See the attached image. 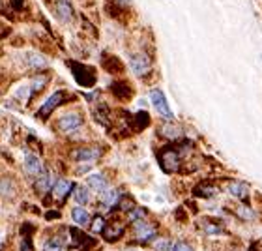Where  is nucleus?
<instances>
[{"mask_svg": "<svg viewBox=\"0 0 262 251\" xmlns=\"http://www.w3.org/2000/svg\"><path fill=\"white\" fill-rule=\"evenodd\" d=\"M68 64H70V68H72L75 81L81 84V86H84V88L94 86L95 73L92 68H88V66H84V64H79V62H68Z\"/></svg>", "mask_w": 262, "mask_h": 251, "instance_id": "obj_1", "label": "nucleus"}, {"mask_svg": "<svg viewBox=\"0 0 262 251\" xmlns=\"http://www.w3.org/2000/svg\"><path fill=\"white\" fill-rule=\"evenodd\" d=\"M66 97H68V92H66V90H56V92H53V94L45 99V103L39 107V111H37L36 115L41 120H45L47 116L53 115V111H55V109H58L60 105L66 101Z\"/></svg>", "mask_w": 262, "mask_h": 251, "instance_id": "obj_2", "label": "nucleus"}, {"mask_svg": "<svg viewBox=\"0 0 262 251\" xmlns=\"http://www.w3.org/2000/svg\"><path fill=\"white\" fill-rule=\"evenodd\" d=\"M159 165L165 173H176L180 169V152L174 148H165L159 152Z\"/></svg>", "mask_w": 262, "mask_h": 251, "instance_id": "obj_3", "label": "nucleus"}, {"mask_svg": "<svg viewBox=\"0 0 262 251\" xmlns=\"http://www.w3.org/2000/svg\"><path fill=\"white\" fill-rule=\"evenodd\" d=\"M81 126H83V116H81L79 113H66V115H62L58 118V122H56V128H58V132L62 133L77 132Z\"/></svg>", "mask_w": 262, "mask_h": 251, "instance_id": "obj_4", "label": "nucleus"}, {"mask_svg": "<svg viewBox=\"0 0 262 251\" xmlns=\"http://www.w3.org/2000/svg\"><path fill=\"white\" fill-rule=\"evenodd\" d=\"M150 99H152V105L155 107V111L163 116L165 120H172L174 118V115H172V111L168 107L167 99H165V94L159 90V88H154L152 92H150Z\"/></svg>", "mask_w": 262, "mask_h": 251, "instance_id": "obj_5", "label": "nucleus"}, {"mask_svg": "<svg viewBox=\"0 0 262 251\" xmlns=\"http://www.w3.org/2000/svg\"><path fill=\"white\" fill-rule=\"evenodd\" d=\"M130 68L135 75L143 77V75H146V73L152 70V58H150V57H146L144 53L133 55V57L130 58Z\"/></svg>", "mask_w": 262, "mask_h": 251, "instance_id": "obj_6", "label": "nucleus"}, {"mask_svg": "<svg viewBox=\"0 0 262 251\" xmlns=\"http://www.w3.org/2000/svg\"><path fill=\"white\" fill-rule=\"evenodd\" d=\"M101 155V150L97 146H84V148H77L72 152V157L79 163H90L95 161L97 157Z\"/></svg>", "mask_w": 262, "mask_h": 251, "instance_id": "obj_7", "label": "nucleus"}, {"mask_svg": "<svg viewBox=\"0 0 262 251\" xmlns=\"http://www.w3.org/2000/svg\"><path fill=\"white\" fill-rule=\"evenodd\" d=\"M155 236V227L146 223V221H135V238L139 242H148Z\"/></svg>", "mask_w": 262, "mask_h": 251, "instance_id": "obj_8", "label": "nucleus"}, {"mask_svg": "<svg viewBox=\"0 0 262 251\" xmlns=\"http://www.w3.org/2000/svg\"><path fill=\"white\" fill-rule=\"evenodd\" d=\"M55 12L62 23H70L73 19V6L70 0H56L55 2Z\"/></svg>", "mask_w": 262, "mask_h": 251, "instance_id": "obj_9", "label": "nucleus"}, {"mask_svg": "<svg viewBox=\"0 0 262 251\" xmlns=\"http://www.w3.org/2000/svg\"><path fill=\"white\" fill-rule=\"evenodd\" d=\"M24 171H26L30 176H39V174L43 173L41 159L34 154H26L24 155Z\"/></svg>", "mask_w": 262, "mask_h": 251, "instance_id": "obj_10", "label": "nucleus"}, {"mask_svg": "<svg viewBox=\"0 0 262 251\" xmlns=\"http://www.w3.org/2000/svg\"><path fill=\"white\" fill-rule=\"evenodd\" d=\"M120 201V193L118 190H105V192L99 193V203L103 204L105 208L112 210V206H116Z\"/></svg>", "mask_w": 262, "mask_h": 251, "instance_id": "obj_11", "label": "nucleus"}, {"mask_svg": "<svg viewBox=\"0 0 262 251\" xmlns=\"http://www.w3.org/2000/svg\"><path fill=\"white\" fill-rule=\"evenodd\" d=\"M53 184H55V178L53 174L43 171L39 176H36V192L37 193H47L49 190H53Z\"/></svg>", "mask_w": 262, "mask_h": 251, "instance_id": "obj_12", "label": "nucleus"}, {"mask_svg": "<svg viewBox=\"0 0 262 251\" xmlns=\"http://www.w3.org/2000/svg\"><path fill=\"white\" fill-rule=\"evenodd\" d=\"M72 188H73V184L70 180L60 178L53 184V193H55V197H58V199H66V197L70 195V192H72Z\"/></svg>", "mask_w": 262, "mask_h": 251, "instance_id": "obj_13", "label": "nucleus"}, {"mask_svg": "<svg viewBox=\"0 0 262 251\" xmlns=\"http://www.w3.org/2000/svg\"><path fill=\"white\" fill-rule=\"evenodd\" d=\"M124 231H126L124 223H118V221H114L111 227L103 229V232H105V240H107V242H116L118 238H122Z\"/></svg>", "mask_w": 262, "mask_h": 251, "instance_id": "obj_14", "label": "nucleus"}, {"mask_svg": "<svg viewBox=\"0 0 262 251\" xmlns=\"http://www.w3.org/2000/svg\"><path fill=\"white\" fill-rule=\"evenodd\" d=\"M88 186H90L95 193H101V192H105V190H107L109 182L103 174H99V173H97V174H90V176H88Z\"/></svg>", "mask_w": 262, "mask_h": 251, "instance_id": "obj_15", "label": "nucleus"}, {"mask_svg": "<svg viewBox=\"0 0 262 251\" xmlns=\"http://www.w3.org/2000/svg\"><path fill=\"white\" fill-rule=\"evenodd\" d=\"M159 133H161L163 137L170 139V141H176L180 135H182V128H180V126H176V124H172V122L168 120L167 124H163V126H161Z\"/></svg>", "mask_w": 262, "mask_h": 251, "instance_id": "obj_16", "label": "nucleus"}, {"mask_svg": "<svg viewBox=\"0 0 262 251\" xmlns=\"http://www.w3.org/2000/svg\"><path fill=\"white\" fill-rule=\"evenodd\" d=\"M228 193L232 197H236V199H245L247 193H249V188H247L245 182H230L228 184Z\"/></svg>", "mask_w": 262, "mask_h": 251, "instance_id": "obj_17", "label": "nucleus"}, {"mask_svg": "<svg viewBox=\"0 0 262 251\" xmlns=\"http://www.w3.org/2000/svg\"><path fill=\"white\" fill-rule=\"evenodd\" d=\"M72 217H73V221H75L77 225H81V227H86V225L90 223V214L84 210L83 206H75L72 210Z\"/></svg>", "mask_w": 262, "mask_h": 251, "instance_id": "obj_18", "label": "nucleus"}, {"mask_svg": "<svg viewBox=\"0 0 262 251\" xmlns=\"http://www.w3.org/2000/svg\"><path fill=\"white\" fill-rule=\"evenodd\" d=\"M193 193L197 195V197H214L215 193H217V188H215L214 184H210V182H203V184H199L195 190H193Z\"/></svg>", "mask_w": 262, "mask_h": 251, "instance_id": "obj_19", "label": "nucleus"}, {"mask_svg": "<svg viewBox=\"0 0 262 251\" xmlns=\"http://www.w3.org/2000/svg\"><path fill=\"white\" fill-rule=\"evenodd\" d=\"M111 92L118 97V99H126V97H130V94H131L130 84H128V83H112V86H111Z\"/></svg>", "mask_w": 262, "mask_h": 251, "instance_id": "obj_20", "label": "nucleus"}, {"mask_svg": "<svg viewBox=\"0 0 262 251\" xmlns=\"http://www.w3.org/2000/svg\"><path fill=\"white\" fill-rule=\"evenodd\" d=\"M148 124H150V116H148L146 111H141V113L135 115V118H133V128H135L137 132H139V130H144Z\"/></svg>", "mask_w": 262, "mask_h": 251, "instance_id": "obj_21", "label": "nucleus"}, {"mask_svg": "<svg viewBox=\"0 0 262 251\" xmlns=\"http://www.w3.org/2000/svg\"><path fill=\"white\" fill-rule=\"evenodd\" d=\"M94 116L99 124H105V126H107L109 124V107L105 105V103H99L97 109L94 111Z\"/></svg>", "mask_w": 262, "mask_h": 251, "instance_id": "obj_22", "label": "nucleus"}, {"mask_svg": "<svg viewBox=\"0 0 262 251\" xmlns=\"http://www.w3.org/2000/svg\"><path fill=\"white\" fill-rule=\"evenodd\" d=\"M26 64H28V68H32V70H39V68H45V66H47L45 58H41L39 55H28Z\"/></svg>", "mask_w": 262, "mask_h": 251, "instance_id": "obj_23", "label": "nucleus"}, {"mask_svg": "<svg viewBox=\"0 0 262 251\" xmlns=\"http://www.w3.org/2000/svg\"><path fill=\"white\" fill-rule=\"evenodd\" d=\"M75 201H77L79 204H88V203H90V192H88V188L79 186V188L75 190Z\"/></svg>", "mask_w": 262, "mask_h": 251, "instance_id": "obj_24", "label": "nucleus"}, {"mask_svg": "<svg viewBox=\"0 0 262 251\" xmlns=\"http://www.w3.org/2000/svg\"><path fill=\"white\" fill-rule=\"evenodd\" d=\"M103 66L107 68L109 72H116V73H118V72H122V70H124L122 62H120L116 57H109V62H107V60H103Z\"/></svg>", "mask_w": 262, "mask_h": 251, "instance_id": "obj_25", "label": "nucleus"}, {"mask_svg": "<svg viewBox=\"0 0 262 251\" xmlns=\"http://www.w3.org/2000/svg\"><path fill=\"white\" fill-rule=\"evenodd\" d=\"M144 215H146V210H144V208L133 206L130 212H128V219H130L131 223H135V221H141Z\"/></svg>", "mask_w": 262, "mask_h": 251, "instance_id": "obj_26", "label": "nucleus"}, {"mask_svg": "<svg viewBox=\"0 0 262 251\" xmlns=\"http://www.w3.org/2000/svg\"><path fill=\"white\" fill-rule=\"evenodd\" d=\"M43 251H64V246L56 238H53L43 244Z\"/></svg>", "mask_w": 262, "mask_h": 251, "instance_id": "obj_27", "label": "nucleus"}, {"mask_svg": "<svg viewBox=\"0 0 262 251\" xmlns=\"http://www.w3.org/2000/svg\"><path fill=\"white\" fill-rule=\"evenodd\" d=\"M47 84V77H43V75H39L36 77L34 81H32V86H30V90L32 92H39V90H43V86Z\"/></svg>", "mask_w": 262, "mask_h": 251, "instance_id": "obj_28", "label": "nucleus"}, {"mask_svg": "<svg viewBox=\"0 0 262 251\" xmlns=\"http://www.w3.org/2000/svg\"><path fill=\"white\" fill-rule=\"evenodd\" d=\"M203 229L206 234H219V232H221V227H219L217 223H210L208 219L203 223Z\"/></svg>", "mask_w": 262, "mask_h": 251, "instance_id": "obj_29", "label": "nucleus"}, {"mask_svg": "<svg viewBox=\"0 0 262 251\" xmlns=\"http://www.w3.org/2000/svg\"><path fill=\"white\" fill-rule=\"evenodd\" d=\"M103 229H105V219L101 217V215H95L94 221H92V232H103Z\"/></svg>", "mask_w": 262, "mask_h": 251, "instance_id": "obj_30", "label": "nucleus"}, {"mask_svg": "<svg viewBox=\"0 0 262 251\" xmlns=\"http://www.w3.org/2000/svg\"><path fill=\"white\" fill-rule=\"evenodd\" d=\"M0 193L2 195H13V184L12 180H0Z\"/></svg>", "mask_w": 262, "mask_h": 251, "instance_id": "obj_31", "label": "nucleus"}, {"mask_svg": "<svg viewBox=\"0 0 262 251\" xmlns=\"http://www.w3.org/2000/svg\"><path fill=\"white\" fill-rule=\"evenodd\" d=\"M167 251H193V248L187 246V244H184V242H176V244H170Z\"/></svg>", "mask_w": 262, "mask_h": 251, "instance_id": "obj_32", "label": "nucleus"}, {"mask_svg": "<svg viewBox=\"0 0 262 251\" xmlns=\"http://www.w3.org/2000/svg\"><path fill=\"white\" fill-rule=\"evenodd\" d=\"M168 246H170V242H168V240H157V242H154L155 251H165Z\"/></svg>", "mask_w": 262, "mask_h": 251, "instance_id": "obj_33", "label": "nucleus"}, {"mask_svg": "<svg viewBox=\"0 0 262 251\" xmlns=\"http://www.w3.org/2000/svg\"><path fill=\"white\" fill-rule=\"evenodd\" d=\"M133 206H135L133 199H122V201H120V208H122L124 212H130Z\"/></svg>", "mask_w": 262, "mask_h": 251, "instance_id": "obj_34", "label": "nucleus"}, {"mask_svg": "<svg viewBox=\"0 0 262 251\" xmlns=\"http://www.w3.org/2000/svg\"><path fill=\"white\" fill-rule=\"evenodd\" d=\"M28 94H30V86H21L19 90H17V97H21V99H28Z\"/></svg>", "mask_w": 262, "mask_h": 251, "instance_id": "obj_35", "label": "nucleus"}, {"mask_svg": "<svg viewBox=\"0 0 262 251\" xmlns=\"http://www.w3.org/2000/svg\"><path fill=\"white\" fill-rule=\"evenodd\" d=\"M238 214L242 215L243 219H253V217H255V214L251 212L249 208H245V206H242V208H240V210H238Z\"/></svg>", "mask_w": 262, "mask_h": 251, "instance_id": "obj_36", "label": "nucleus"}, {"mask_svg": "<svg viewBox=\"0 0 262 251\" xmlns=\"http://www.w3.org/2000/svg\"><path fill=\"white\" fill-rule=\"evenodd\" d=\"M21 251H32V242H30V238L23 240V244H21Z\"/></svg>", "mask_w": 262, "mask_h": 251, "instance_id": "obj_37", "label": "nucleus"}, {"mask_svg": "<svg viewBox=\"0 0 262 251\" xmlns=\"http://www.w3.org/2000/svg\"><path fill=\"white\" fill-rule=\"evenodd\" d=\"M116 2H118L120 6H130L131 4V0H116Z\"/></svg>", "mask_w": 262, "mask_h": 251, "instance_id": "obj_38", "label": "nucleus"}, {"mask_svg": "<svg viewBox=\"0 0 262 251\" xmlns=\"http://www.w3.org/2000/svg\"><path fill=\"white\" fill-rule=\"evenodd\" d=\"M51 217H58V212H49L47 219H51Z\"/></svg>", "mask_w": 262, "mask_h": 251, "instance_id": "obj_39", "label": "nucleus"}, {"mask_svg": "<svg viewBox=\"0 0 262 251\" xmlns=\"http://www.w3.org/2000/svg\"><path fill=\"white\" fill-rule=\"evenodd\" d=\"M126 251H135V250H126Z\"/></svg>", "mask_w": 262, "mask_h": 251, "instance_id": "obj_40", "label": "nucleus"}]
</instances>
